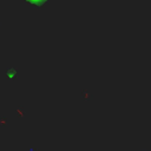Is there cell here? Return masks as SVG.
Returning <instances> with one entry per match:
<instances>
[{"mask_svg":"<svg viewBox=\"0 0 151 151\" xmlns=\"http://www.w3.org/2000/svg\"><path fill=\"white\" fill-rule=\"evenodd\" d=\"M27 2H31V4H33V5H41V4H44L46 0H26Z\"/></svg>","mask_w":151,"mask_h":151,"instance_id":"cell-1","label":"cell"}]
</instances>
